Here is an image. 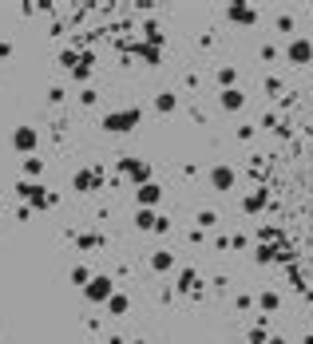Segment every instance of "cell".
I'll return each instance as SVG.
<instances>
[{"label":"cell","mask_w":313,"mask_h":344,"mask_svg":"<svg viewBox=\"0 0 313 344\" xmlns=\"http://www.w3.org/2000/svg\"><path fill=\"white\" fill-rule=\"evenodd\" d=\"M139 119H143V111L139 107H131V111H111V115H103V131H111V135H127V131H135L139 127Z\"/></svg>","instance_id":"obj_1"},{"label":"cell","mask_w":313,"mask_h":344,"mask_svg":"<svg viewBox=\"0 0 313 344\" xmlns=\"http://www.w3.org/2000/svg\"><path fill=\"white\" fill-rule=\"evenodd\" d=\"M206 182H210V190H218V194H230L234 186H238V170L234 166H214L206 174Z\"/></svg>","instance_id":"obj_2"},{"label":"cell","mask_w":313,"mask_h":344,"mask_svg":"<svg viewBox=\"0 0 313 344\" xmlns=\"http://www.w3.org/2000/svg\"><path fill=\"white\" fill-rule=\"evenodd\" d=\"M111 293H115V281H111V277H91V281L84 285V297H88V301H99V305H107Z\"/></svg>","instance_id":"obj_3"},{"label":"cell","mask_w":313,"mask_h":344,"mask_svg":"<svg viewBox=\"0 0 313 344\" xmlns=\"http://www.w3.org/2000/svg\"><path fill=\"white\" fill-rule=\"evenodd\" d=\"M119 170H123V174H131L135 186L151 182V163H143V158H119Z\"/></svg>","instance_id":"obj_4"},{"label":"cell","mask_w":313,"mask_h":344,"mask_svg":"<svg viewBox=\"0 0 313 344\" xmlns=\"http://www.w3.org/2000/svg\"><path fill=\"white\" fill-rule=\"evenodd\" d=\"M135 198H139L143 210H155L159 202H163V186H159V182H143V186L135 190Z\"/></svg>","instance_id":"obj_5"},{"label":"cell","mask_w":313,"mask_h":344,"mask_svg":"<svg viewBox=\"0 0 313 344\" xmlns=\"http://www.w3.org/2000/svg\"><path fill=\"white\" fill-rule=\"evenodd\" d=\"M285 60H289V63H309L313 60V40H289Z\"/></svg>","instance_id":"obj_6"},{"label":"cell","mask_w":313,"mask_h":344,"mask_svg":"<svg viewBox=\"0 0 313 344\" xmlns=\"http://www.w3.org/2000/svg\"><path fill=\"white\" fill-rule=\"evenodd\" d=\"M226 20H230V24H238V28H246V24H258V8L230 4V8H226Z\"/></svg>","instance_id":"obj_7"},{"label":"cell","mask_w":313,"mask_h":344,"mask_svg":"<svg viewBox=\"0 0 313 344\" xmlns=\"http://www.w3.org/2000/svg\"><path fill=\"white\" fill-rule=\"evenodd\" d=\"M12 147L20 150V154L36 150V127H28V123H24V127H16V131H12Z\"/></svg>","instance_id":"obj_8"},{"label":"cell","mask_w":313,"mask_h":344,"mask_svg":"<svg viewBox=\"0 0 313 344\" xmlns=\"http://www.w3.org/2000/svg\"><path fill=\"white\" fill-rule=\"evenodd\" d=\"M266 202H269V190H266V186H258V190H250V194L242 198V210H246V214H262Z\"/></svg>","instance_id":"obj_9"},{"label":"cell","mask_w":313,"mask_h":344,"mask_svg":"<svg viewBox=\"0 0 313 344\" xmlns=\"http://www.w3.org/2000/svg\"><path fill=\"white\" fill-rule=\"evenodd\" d=\"M218 103H222V111H230V115H234V111H242V107H246V91L230 87V91H222V95H218Z\"/></svg>","instance_id":"obj_10"},{"label":"cell","mask_w":313,"mask_h":344,"mask_svg":"<svg viewBox=\"0 0 313 344\" xmlns=\"http://www.w3.org/2000/svg\"><path fill=\"white\" fill-rule=\"evenodd\" d=\"M175 293H194V297H202V289H198V273H194V269H182L179 281H175Z\"/></svg>","instance_id":"obj_11"},{"label":"cell","mask_w":313,"mask_h":344,"mask_svg":"<svg viewBox=\"0 0 313 344\" xmlns=\"http://www.w3.org/2000/svg\"><path fill=\"white\" fill-rule=\"evenodd\" d=\"M155 111H159V115H175V111H179V95H175V91H159V95H155Z\"/></svg>","instance_id":"obj_12"},{"label":"cell","mask_w":313,"mask_h":344,"mask_svg":"<svg viewBox=\"0 0 313 344\" xmlns=\"http://www.w3.org/2000/svg\"><path fill=\"white\" fill-rule=\"evenodd\" d=\"M151 269L155 273H171L175 269V254H171V249H155V254H151Z\"/></svg>","instance_id":"obj_13"},{"label":"cell","mask_w":313,"mask_h":344,"mask_svg":"<svg viewBox=\"0 0 313 344\" xmlns=\"http://www.w3.org/2000/svg\"><path fill=\"white\" fill-rule=\"evenodd\" d=\"M103 182V170H79L75 174V190H91V186H99Z\"/></svg>","instance_id":"obj_14"},{"label":"cell","mask_w":313,"mask_h":344,"mask_svg":"<svg viewBox=\"0 0 313 344\" xmlns=\"http://www.w3.org/2000/svg\"><path fill=\"white\" fill-rule=\"evenodd\" d=\"M72 241L84 249V254H91V249H103V234H79V238L72 234Z\"/></svg>","instance_id":"obj_15"},{"label":"cell","mask_w":313,"mask_h":344,"mask_svg":"<svg viewBox=\"0 0 313 344\" xmlns=\"http://www.w3.org/2000/svg\"><path fill=\"white\" fill-rule=\"evenodd\" d=\"M258 309H262V313H278V309H282V297H278L274 289H266V293H258Z\"/></svg>","instance_id":"obj_16"},{"label":"cell","mask_w":313,"mask_h":344,"mask_svg":"<svg viewBox=\"0 0 313 344\" xmlns=\"http://www.w3.org/2000/svg\"><path fill=\"white\" fill-rule=\"evenodd\" d=\"M127 309H131V301L123 297V293H111V297H107V313L111 316H127Z\"/></svg>","instance_id":"obj_17"},{"label":"cell","mask_w":313,"mask_h":344,"mask_svg":"<svg viewBox=\"0 0 313 344\" xmlns=\"http://www.w3.org/2000/svg\"><path fill=\"white\" fill-rule=\"evenodd\" d=\"M194 222H198V230H214V225H218V210H198Z\"/></svg>","instance_id":"obj_18"},{"label":"cell","mask_w":313,"mask_h":344,"mask_svg":"<svg viewBox=\"0 0 313 344\" xmlns=\"http://www.w3.org/2000/svg\"><path fill=\"white\" fill-rule=\"evenodd\" d=\"M155 222H159L155 210H139V214H135V225H139V230H155Z\"/></svg>","instance_id":"obj_19"},{"label":"cell","mask_w":313,"mask_h":344,"mask_svg":"<svg viewBox=\"0 0 313 344\" xmlns=\"http://www.w3.org/2000/svg\"><path fill=\"white\" fill-rule=\"evenodd\" d=\"M218 83H222V91H230L238 83V72H234V67H218Z\"/></svg>","instance_id":"obj_20"},{"label":"cell","mask_w":313,"mask_h":344,"mask_svg":"<svg viewBox=\"0 0 313 344\" xmlns=\"http://www.w3.org/2000/svg\"><path fill=\"white\" fill-rule=\"evenodd\" d=\"M24 174H28V182L40 178V174H44V163H40V158H24Z\"/></svg>","instance_id":"obj_21"},{"label":"cell","mask_w":313,"mask_h":344,"mask_svg":"<svg viewBox=\"0 0 313 344\" xmlns=\"http://www.w3.org/2000/svg\"><path fill=\"white\" fill-rule=\"evenodd\" d=\"M88 281H91V269H88V265H75V269H72V285H79V289H84Z\"/></svg>","instance_id":"obj_22"},{"label":"cell","mask_w":313,"mask_h":344,"mask_svg":"<svg viewBox=\"0 0 313 344\" xmlns=\"http://www.w3.org/2000/svg\"><path fill=\"white\" fill-rule=\"evenodd\" d=\"M246 340H250V344H266V340H269V332L258 325V329H250V336H246Z\"/></svg>","instance_id":"obj_23"},{"label":"cell","mask_w":313,"mask_h":344,"mask_svg":"<svg viewBox=\"0 0 313 344\" xmlns=\"http://www.w3.org/2000/svg\"><path fill=\"white\" fill-rule=\"evenodd\" d=\"M143 28H147V40H151V44H163V28H159V24H143Z\"/></svg>","instance_id":"obj_24"},{"label":"cell","mask_w":313,"mask_h":344,"mask_svg":"<svg viewBox=\"0 0 313 344\" xmlns=\"http://www.w3.org/2000/svg\"><path fill=\"white\" fill-rule=\"evenodd\" d=\"M258 56H262L266 63H274V60H278V48H274V44H262V48H258Z\"/></svg>","instance_id":"obj_25"},{"label":"cell","mask_w":313,"mask_h":344,"mask_svg":"<svg viewBox=\"0 0 313 344\" xmlns=\"http://www.w3.org/2000/svg\"><path fill=\"white\" fill-rule=\"evenodd\" d=\"M289 28H294V16H278V32H282V36H289Z\"/></svg>","instance_id":"obj_26"},{"label":"cell","mask_w":313,"mask_h":344,"mask_svg":"<svg viewBox=\"0 0 313 344\" xmlns=\"http://www.w3.org/2000/svg\"><path fill=\"white\" fill-rule=\"evenodd\" d=\"M238 139H242V143H250V139H254V123H242V127H238Z\"/></svg>","instance_id":"obj_27"},{"label":"cell","mask_w":313,"mask_h":344,"mask_svg":"<svg viewBox=\"0 0 313 344\" xmlns=\"http://www.w3.org/2000/svg\"><path fill=\"white\" fill-rule=\"evenodd\" d=\"M4 56H12V44H4V40H0V60H4Z\"/></svg>","instance_id":"obj_28"},{"label":"cell","mask_w":313,"mask_h":344,"mask_svg":"<svg viewBox=\"0 0 313 344\" xmlns=\"http://www.w3.org/2000/svg\"><path fill=\"white\" fill-rule=\"evenodd\" d=\"M266 344H289V340H285V336H269Z\"/></svg>","instance_id":"obj_29"},{"label":"cell","mask_w":313,"mask_h":344,"mask_svg":"<svg viewBox=\"0 0 313 344\" xmlns=\"http://www.w3.org/2000/svg\"><path fill=\"white\" fill-rule=\"evenodd\" d=\"M301 344H313V332H309V336H305V340H301Z\"/></svg>","instance_id":"obj_30"},{"label":"cell","mask_w":313,"mask_h":344,"mask_svg":"<svg viewBox=\"0 0 313 344\" xmlns=\"http://www.w3.org/2000/svg\"><path fill=\"white\" fill-rule=\"evenodd\" d=\"M135 344H147V340H135Z\"/></svg>","instance_id":"obj_31"}]
</instances>
